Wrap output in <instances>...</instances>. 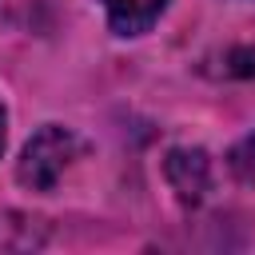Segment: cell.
Returning a JSON list of instances; mask_svg holds the SVG:
<instances>
[{
  "label": "cell",
  "mask_w": 255,
  "mask_h": 255,
  "mask_svg": "<svg viewBox=\"0 0 255 255\" xmlns=\"http://www.w3.org/2000/svg\"><path fill=\"white\" fill-rule=\"evenodd\" d=\"M76 151H80V139H76L68 128L48 124V128H40V131L24 143L20 163H16V179H20L24 187H32V191H52L56 179L64 175V167L76 159Z\"/></svg>",
  "instance_id": "1"
},
{
  "label": "cell",
  "mask_w": 255,
  "mask_h": 255,
  "mask_svg": "<svg viewBox=\"0 0 255 255\" xmlns=\"http://www.w3.org/2000/svg\"><path fill=\"white\" fill-rule=\"evenodd\" d=\"M163 175L183 203H199L211 191V159L199 147H175L163 159Z\"/></svg>",
  "instance_id": "2"
},
{
  "label": "cell",
  "mask_w": 255,
  "mask_h": 255,
  "mask_svg": "<svg viewBox=\"0 0 255 255\" xmlns=\"http://www.w3.org/2000/svg\"><path fill=\"white\" fill-rule=\"evenodd\" d=\"M104 8L116 36H139L163 16L167 0H104Z\"/></svg>",
  "instance_id": "3"
},
{
  "label": "cell",
  "mask_w": 255,
  "mask_h": 255,
  "mask_svg": "<svg viewBox=\"0 0 255 255\" xmlns=\"http://www.w3.org/2000/svg\"><path fill=\"white\" fill-rule=\"evenodd\" d=\"M227 163H231V171H235L239 179H247V183H255V131H251L247 139H239V143L231 147V155H227Z\"/></svg>",
  "instance_id": "4"
},
{
  "label": "cell",
  "mask_w": 255,
  "mask_h": 255,
  "mask_svg": "<svg viewBox=\"0 0 255 255\" xmlns=\"http://www.w3.org/2000/svg\"><path fill=\"white\" fill-rule=\"evenodd\" d=\"M0 151H4V108H0Z\"/></svg>",
  "instance_id": "5"
}]
</instances>
